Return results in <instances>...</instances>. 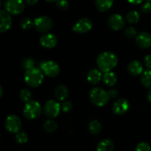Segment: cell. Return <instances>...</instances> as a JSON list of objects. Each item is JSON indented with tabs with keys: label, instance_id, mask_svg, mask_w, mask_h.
<instances>
[{
	"label": "cell",
	"instance_id": "obj_34",
	"mask_svg": "<svg viewBox=\"0 0 151 151\" xmlns=\"http://www.w3.org/2000/svg\"><path fill=\"white\" fill-rule=\"evenodd\" d=\"M141 10L143 13H149L151 12V3L150 2H145L141 7Z\"/></svg>",
	"mask_w": 151,
	"mask_h": 151
},
{
	"label": "cell",
	"instance_id": "obj_38",
	"mask_svg": "<svg viewBox=\"0 0 151 151\" xmlns=\"http://www.w3.org/2000/svg\"><path fill=\"white\" fill-rule=\"evenodd\" d=\"M128 1L131 4H140L142 1H143V0H128Z\"/></svg>",
	"mask_w": 151,
	"mask_h": 151
},
{
	"label": "cell",
	"instance_id": "obj_40",
	"mask_svg": "<svg viewBox=\"0 0 151 151\" xmlns=\"http://www.w3.org/2000/svg\"><path fill=\"white\" fill-rule=\"evenodd\" d=\"M2 94H3V88L2 87L0 86V97L2 96Z\"/></svg>",
	"mask_w": 151,
	"mask_h": 151
},
{
	"label": "cell",
	"instance_id": "obj_9",
	"mask_svg": "<svg viewBox=\"0 0 151 151\" xmlns=\"http://www.w3.org/2000/svg\"><path fill=\"white\" fill-rule=\"evenodd\" d=\"M5 127L9 132L16 134L22 128V121L16 115H9L5 120Z\"/></svg>",
	"mask_w": 151,
	"mask_h": 151
},
{
	"label": "cell",
	"instance_id": "obj_19",
	"mask_svg": "<svg viewBox=\"0 0 151 151\" xmlns=\"http://www.w3.org/2000/svg\"><path fill=\"white\" fill-rule=\"evenodd\" d=\"M103 81L107 86L112 87L117 82V77L113 72H106L103 75Z\"/></svg>",
	"mask_w": 151,
	"mask_h": 151
},
{
	"label": "cell",
	"instance_id": "obj_39",
	"mask_svg": "<svg viewBox=\"0 0 151 151\" xmlns=\"http://www.w3.org/2000/svg\"><path fill=\"white\" fill-rule=\"evenodd\" d=\"M147 100H148L150 103H151V89L147 93Z\"/></svg>",
	"mask_w": 151,
	"mask_h": 151
},
{
	"label": "cell",
	"instance_id": "obj_2",
	"mask_svg": "<svg viewBox=\"0 0 151 151\" xmlns=\"http://www.w3.org/2000/svg\"><path fill=\"white\" fill-rule=\"evenodd\" d=\"M89 99L91 103L97 107L106 106L109 101V93L100 87L92 88L89 91Z\"/></svg>",
	"mask_w": 151,
	"mask_h": 151
},
{
	"label": "cell",
	"instance_id": "obj_11",
	"mask_svg": "<svg viewBox=\"0 0 151 151\" xmlns=\"http://www.w3.org/2000/svg\"><path fill=\"white\" fill-rule=\"evenodd\" d=\"M125 24V19L119 14L112 15L108 19V25L111 29H114V30L118 31L123 29Z\"/></svg>",
	"mask_w": 151,
	"mask_h": 151
},
{
	"label": "cell",
	"instance_id": "obj_32",
	"mask_svg": "<svg viewBox=\"0 0 151 151\" xmlns=\"http://www.w3.org/2000/svg\"><path fill=\"white\" fill-rule=\"evenodd\" d=\"M136 151H151V147L147 142H140L137 145Z\"/></svg>",
	"mask_w": 151,
	"mask_h": 151
},
{
	"label": "cell",
	"instance_id": "obj_5",
	"mask_svg": "<svg viewBox=\"0 0 151 151\" xmlns=\"http://www.w3.org/2000/svg\"><path fill=\"white\" fill-rule=\"evenodd\" d=\"M40 69L44 75L49 78H55L60 73V66L53 60L44 61L40 65Z\"/></svg>",
	"mask_w": 151,
	"mask_h": 151
},
{
	"label": "cell",
	"instance_id": "obj_31",
	"mask_svg": "<svg viewBox=\"0 0 151 151\" xmlns=\"http://www.w3.org/2000/svg\"><path fill=\"white\" fill-rule=\"evenodd\" d=\"M56 6L60 10H66L69 7V1L67 0H58L56 1Z\"/></svg>",
	"mask_w": 151,
	"mask_h": 151
},
{
	"label": "cell",
	"instance_id": "obj_41",
	"mask_svg": "<svg viewBox=\"0 0 151 151\" xmlns=\"http://www.w3.org/2000/svg\"><path fill=\"white\" fill-rule=\"evenodd\" d=\"M45 1H48V2H53V1H57L58 0H45Z\"/></svg>",
	"mask_w": 151,
	"mask_h": 151
},
{
	"label": "cell",
	"instance_id": "obj_37",
	"mask_svg": "<svg viewBox=\"0 0 151 151\" xmlns=\"http://www.w3.org/2000/svg\"><path fill=\"white\" fill-rule=\"evenodd\" d=\"M24 1L28 5H34L38 2V0H24Z\"/></svg>",
	"mask_w": 151,
	"mask_h": 151
},
{
	"label": "cell",
	"instance_id": "obj_13",
	"mask_svg": "<svg viewBox=\"0 0 151 151\" xmlns=\"http://www.w3.org/2000/svg\"><path fill=\"white\" fill-rule=\"evenodd\" d=\"M57 37L52 33H45L40 38V44L44 48H53L57 45Z\"/></svg>",
	"mask_w": 151,
	"mask_h": 151
},
{
	"label": "cell",
	"instance_id": "obj_18",
	"mask_svg": "<svg viewBox=\"0 0 151 151\" xmlns=\"http://www.w3.org/2000/svg\"><path fill=\"white\" fill-rule=\"evenodd\" d=\"M54 93L56 98L60 101H64L69 96V91L63 85H60L56 87Z\"/></svg>",
	"mask_w": 151,
	"mask_h": 151
},
{
	"label": "cell",
	"instance_id": "obj_8",
	"mask_svg": "<svg viewBox=\"0 0 151 151\" xmlns=\"http://www.w3.org/2000/svg\"><path fill=\"white\" fill-rule=\"evenodd\" d=\"M6 11L10 15H19L24 10V3L23 0H7L4 3Z\"/></svg>",
	"mask_w": 151,
	"mask_h": 151
},
{
	"label": "cell",
	"instance_id": "obj_28",
	"mask_svg": "<svg viewBox=\"0 0 151 151\" xmlns=\"http://www.w3.org/2000/svg\"><path fill=\"white\" fill-rule=\"evenodd\" d=\"M16 140L19 144H25L28 141V136L24 131H19L16 134Z\"/></svg>",
	"mask_w": 151,
	"mask_h": 151
},
{
	"label": "cell",
	"instance_id": "obj_23",
	"mask_svg": "<svg viewBox=\"0 0 151 151\" xmlns=\"http://www.w3.org/2000/svg\"><path fill=\"white\" fill-rule=\"evenodd\" d=\"M102 129V125L100 122L97 119H94V120L91 121L88 124V130L90 132L94 135H97L100 134Z\"/></svg>",
	"mask_w": 151,
	"mask_h": 151
},
{
	"label": "cell",
	"instance_id": "obj_16",
	"mask_svg": "<svg viewBox=\"0 0 151 151\" xmlns=\"http://www.w3.org/2000/svg\"><path fill=\"white\" fill-rule=\"evenodd\" d=\"M102 79H103V75L102 72L99 69H92L88 72L87 81L92 85L98 84Z\"/></svg>",
	"mask_w": 151,
	"mask_h": 151
},
{
	"label": "cell",
	"instance_id": "obj_25",
	"mask_svg": "<svg viewBox=\"0 0 151 151\" xmlns=\"http://www.w3.org/2000/svg\"><path fill=\"white\" fill-rule=\"evenodd\" d=\"M139 13L136 10H131L128 12L126 16V20L130 24H136L139 21Z\"/></svg>",
	"mask_w": 151,
	"mask_h": 151
},
{
	"label": "cell",
	"instance_id": "obj_27",
	"mask_svg": "<svg viewBox=\"0 0 151 151\" xmlns=\"http://www.w3.org/2000/svg\"><path fill=\"white\" fill-rule=\"evenodd\" d=\"M20 25L22 29L24 30H28L33 27L34 22H32V21L29 18H24L21 21Z\"/></svg>",
	"mask_w": 151,
	"mask_h": 151
},
{
	"label": "cell",
	"instance_id": "obj_1",
	"mask_svg": "<svg viewBox=\"0 0 151 151\" xmlns=\"http://www.w3.org/2000/svg\"><path fill=\"white\" fill-rule=\"evenodd\" d=\"M117 63V56L112 52H103L97 58V66L103 73L111 72L116 67Z\"/></svg>",
	"mask_w": 151,
	"mask_h": 151
},
{
	"label": "cell",
	"instance_id": "obj_15",
	"mask_svg": "<svg viewBox=\"0 0 151 151\" xmlns=\"http://www.w3.org/2000/svg\"><path fill=\"white\" fill-rule=\"evenodd\" d=\"M137 44L142 49H148L151 47V35L147 32H142L136 38Z\"/></svg>",
	"mask_w": 151,
	"mask_h": 151
},
{
	"label": "cell",
	"instance_id": "obj_3",
	"mask_svg": "<svg viewBox=\"0 0 151 151\" xmlns=\"http://www.w3.org/2000/svg\"><path fill=\"white\" fill-rule=\"evenodd\" d=\"M44 75L41 70L37 67L28 69L25 72L24 81L29 86L32 88L38 87L44 81Z\"/></svg>",
	"mask_w": 151,
	"mask_h": 151
},
{
	"label": "cell",
	"instance_id": "obj_17",
	"mask_svg": "<svg viewBox=\"0 0 151 151\" xmlns=\"http://www.w3.org/2000/svg\"><path fill=\"white\" fill-rule=\"evenodd\" d=\"M128 72L133 76H138L143 73V66L138 60H133L128 64Z\"/></svg>",
	"mask_w": 151,
	"mask_h": 151
},
{
	"label": "cell",
	"instance_id": "obj_26",
	"mask_svg": "<svg viewBox=\"0 0 151 151\" xmlns=\"http://www.w3.org/2000/svg\"><path fill=\"white\" fill-rule=\"evenodd\" d=\"M32 93L27 88H24L19 93V98L24 103H29L32 100Z\"/></svg>",
	"mask_w": 151,
	"mask_h": 151
},
{
	"label": "cell",
	"instance_id": "obj_7",
	"mask_svg": "<svg viewBox=\"0 0 151 151\" xmlns=\"http://www.w3.org/2000/svg\"><path fill=\"white\" fill-rule=\"evenodd\" d=\"M52 21L50 17L46 16H39L34 20V26L38 32L46 33L52 27Z\"/></svg>",
	"mask_w": 151,
	"mask_h": 151
},
{
	"label": "cell",
	"instance_id": "obj_21",
	"mask_svg": "<svg viewBox=\"0 0 151 151\" xmlns=\"http://www.w3.org/2000/svg\"><path fill=\"white\" fill-rule=\"evenodd\" d=\"M114 145L110 139H103L98 143L97 146V151H114Z\"/></svg>",
	"mask_w": 151,
	"mask_h": 151
},
{
	"label": "cell",
	"instance_id": "obj_35",
	"mask_svg": "<svg viewBox=\"0 0 151 151\" xmlns=\"http://www.w3.org/2000/svg\"><path fill=\"white\" fill-rule=\"evenodd\" d=\"M145 64L148 69H151V55H147L145 58Z\"/></svg>",
	"mask_w": 151,
	"mask_h": 151
},
{
	"label": "cell",
	"instance_id": "obj_33",
	"mask_svg": "<svg viewBox=\"0 0 151 151\" xmlns=\"http://www.w3.org/2000/svg\"><path fill=\"white\" fill-rule=\"evenodd\" d=\"M72 109V104L69 101H63L61 104V110L63 112H69Z\"/></svg>",
	"mask_w": 151,
	"mask_h": 151
},
{
	"label": "cell",
	"instance_id": "obj_14",
	"mask_svg": "<svg viewBox=\"0 0 151 151\" xmlns=\"http://www.w3.org/2000/svg\"><path fill=\"white\" fill-rule=\"evenodd\" d=\"M0 32H4L8 30L12 25V18L10 13L7 11L1 10L0 11Z\"/></svg>",
	"mask_w": 151,
	"mask_h": 151
},
{
	"label": "cell",
	"instance_id": "obj_10",
	"mask_svg": "<svg viewBox=\"0 0 151 151\" xmlns=\"http://www.w3.org/2000/svg\"><path fill=\"white\" fill-rule=\"evenodd\" d=\"M92 22L87 18H83L78 20L72 27V30L78 33H86L92 29Z\"/></svg>",
	"mask_w": 151,
	"mask_h": 151
},
{
	"label": "cell",
	"instance_id": "obj_20",
	"mask_svg": "<svg viewBox=\"0 0 151 151\" xmlns=\"http://www.w3.org/2000/svg\"><path fill=\"white\" fill-rule=\"evenodd\" d=\"M114 4V0H95V6L100 12L108 11Z\"/></svg>",
	"mask_w": 151,
	"mask_h": 151
},
{
	"label": "cell",
	"instance_id": "obj_30",
	"mask_svg": "<svg viewBox=\"0 0 151 151\" xmlns=\"http://www.w3.org/2000/svg\"><path fill=\"white\" fill-rule=\"evenodd\" d=\"M124 34L126 37L129 38H133L137 36V32L134 27H128L124 31Z\"/></svg>",
	"mask_w": 151,
	"mask_h": 151
},
{
	"label": "cell",
	"instance_id": "obj_24",
	"mask_svg": "<svg viewBox=\"0 0 151 151\" xmlns=\"http://www.w3.org/2000/svg\"><path fill=\"white\" fill-rule=\"evenodd\" d=\"M58 123L52 119H48L44 123V129L47 133H53L58 129Z\"/></svg>",
	"mask_w": 151,
	"mask_h": 151
},
{
	"label": "cell",
	"instance_id": "obj_4",
	"mask_svg": "<svg viewBox=\"0 0 151 151\" xmlns=\"http://www.w3.org/2000/svg\"><path fill=\"white\" fill-rule=\"evenodd\" d=\"M41 114V106L38 102L31 100L26 103L23 110V114L26 119L29 120L38 119Z\"/></svg>",
	"mask_w": 151,
	"mask_h": 151
},
{
	"label": "cell",
	"instance_id": "obj_12",
	"mask_svg": "<svg viewBox=\"0 0 151 151\" xmlns=\"http://www.w3.org/2000/svg\"><path fill=\"white\" fill-rule=\"evenodd\" d=\"M130 109V103L126 99L116 100L113 105V111L115 114L122 115L126 113Z\"/></svg>",
	"mask_w": 151,
	"mask_h": 151
},
{
	"label": "cell",
	"instance_id": "obj_42",
	"mask_svg": "<svg viewBox=\"0 0 151 151\" xmlns=\"http://www.w3.org/2000/svg\"><path fill=\"white\" fill-rule=\"evenodd\" d=\"M146 1H147V2H151V0H146Z\"/></svg>",
	"mask_w": 151,
	"mask_h": 151
},
{
	"label": "cell",
	"instance_id": "obj_29",
	"mask_svg": "<svg viewBox=\"0 0 151 151\" xmlns=\"http://www.w3.org/2000/svg\"><path fill=\"white\" fill-rule=\"evenodd\" d=\"M34 65H35V61H34L33 59L31 58H25L24 60H23V61H22V67H23V69H24L26 71L28 70V69H32V68L35 67Z\"/></svg>",
	"mask_w": 151,
	"mask_h": 151
},
{
	"label": "cell",
	"instance_id": "obj_36",
	"mask_svg": "<svg viewBox=\"0 0 151 151\" xmlns=\"http://www.w3.org/2000/svg\"><path fill=\"white\" fill-rule=\"evenodd\" d=\"M108 93L110 98H116L118 95V91L116 89H111Z\"/></svg>",
	"mask_w": 151,
	"mask_h": 151
},
{
	"label": "cell",
	"instance_id": "obj_22",
	"mask_svg": "<svg viewBox=\"0 0 151 151\" xmlns=\"http://www.w3.org/2000/svg\"><path fill=\"white\" fill-rule=\"evenodd\" d=\"M141 83L145 88L151 89V69L145 71L141 76Z\"/></svg>",
	"mask_w": 151,
	"mask_h": 151
},
{
	"label": "cell",
	"instance_id": "obj_6",
	"mask_svg": "<svg viewBox=\"0 0 151 151\" xmlns=\"http://www.w3.org/2000/svg\"><path fill=\"white\" fill-rule=\"evenodd\" d=\"M60 110H61V105L53 100H50L46 102L43 108L44 114L49 118L57 117L60 114Z\"/></svg>",
	"mask_w": 151,
	"mask_h": 151
}]
</instances>
